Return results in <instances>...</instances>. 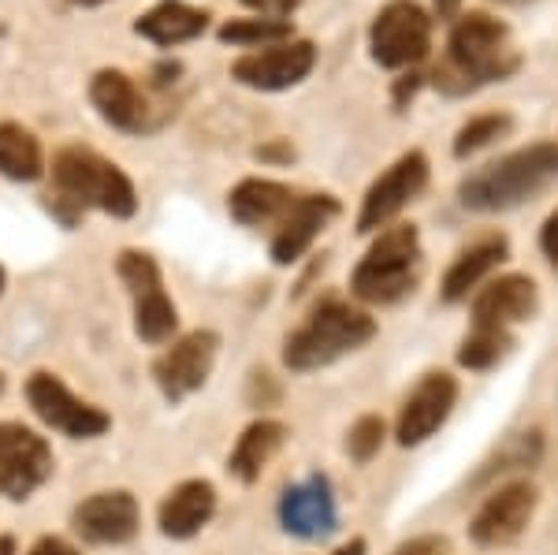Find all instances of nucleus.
Masks as SVG:
<instances>
[{
  "label": "nucleus",
  "mask_w": 558,
  "mask_h": 555,
  "mask_svg": "<svg viewBox=\"0 0 558 555\" xmlns=\"http://www.w3.org/2000/svg\"><path fill=\"white\" fill-rule=\"evenodd\" d=\"M52 179H57L64 198L94 205L108 217H134V209H138L134 183L112 160L97 157L94 149H64L52 160Z\"/></svg>",
  "instance_id": "5"
},
{
  "label": "nucleus",
  "mask_w": 558,
  "mask_h": 555,
  "mask_svg": "<svg viewBox=\"0 0 558 555\" xmlns=\"http://www.w3.org/2000/svg\"><path fill=\"white\" fill-rule=\"evenodd\" d=\"M213 515H216V488L209 481H183L160 504V530H165V536L186 541V536L202 533Z\"/></svg>",
  "instance_id": "22"
},
{
  "label": "nucleus",
  "mask_w": 558,
  "mask_h": 555,
  "mask_svg": "<svg viewBox=\"0 0 558 555\" xmlns=\"http://www.w3.org/2000/svg\"><path fill=\"white\" fill-rule=\"evenodd\" d=\"M331 217H339V202L331 198V194H305V198L294 202V209L287 213V220L276 228L272 262L276 265H294V262H299Z\"/></svg>",
  "instance_id": "18"
},
{
  "label": "nucleus",
  "mask_w": 558,
  "mask_h": 555,
  "mask_svg": "<svg viewBox=\"0 0 558 555\" xmlns=\"http://www.w3.org/2000/svg\"><path fill=\"white\" fill-rule=\"evenodd\" d=\"M514 131V116L510 112H484V116H473L470 123H462L454 134V157L465 160L473 154H481V149H488L492 142L507 138V134Z\"/></svg>",
  "instance_id": "26"
},
{
  "label": "nucleus",
  "mask_w": 558,
  "mask_h": 555,
  "mask_svg": "<svg viewBox=\"0 0 558 555\" xmlns=\"http://www.w3.org/2000/svg\"><path fill=\"white\" fill-rule=\"evenodd\" d=\"M454 402H458V381L451 373H425V381H421L417 388L410 391V399L402 402L399 422H395V441L402 447L425 444L436 429H444Z\"/></svg>",
  "instance_id": "13"
},
{
  "label": "nucleus",
  "mask_w": 558,
  "mask_h": 555,
  "mask_svg": "<svg viewBox=\"0 0 558 555\" xmlns=\"http://www.w3.org/2000/svg\"><path fill=\"white\" fill-rule=\"evenodd\" d=\"M216 351H220V336L216 333H191L179 343H172V351H165L157 358V365H153V377H157L160 391L172 402L194 396L209 381Z\"/></svg>",
  "instance_id": "14"
},
{
  "label": "nucleus",
  "mask_w": 558,
  "mask_h": 555,
  "mask_svg": "<svg viewBox=\"0 0 558 555\" xmlns=\"http://www.w3.org/2000/svg\"><path fill=\"white\" fill-rule=\"evenodd\" d=\"M116 268H120V280L128 283L134 299V333L146 339V343L172 339L179 317H175V302L168 299L165 280H160L157 262L149 254H138V250H123Z\"/></svg>",
  "instance_id": "7"
},
{
  "label": "nucleus",
  "mask_w": 558,
  "mask_h": 555,
  "mask_svg": "<svg viewBox=\"0 0 558 555\" xmlns=\"http://www.w3.org/2000/svg\"><path fill=\"white\" fill-rule=\"evenodd\" d=\"M331 555H365V541H362V536H354V541L343 544V548H336Z\"/></svg>",
  "instance_id": "38"
},
{
  "label": "nucleus",
  "mask_w": 558,
  "mask_h": 555,
  "mask_svg": "<svg viewBox=\"0 0 558 555\" xmlns=\"http://www.w3.org/2000/svg\"><path fill=\"white\" fill-rule=\"evenodd\" d=\"M220 41L228 45H279V41H291V23L287 20H231L223 23Z\"/></svg>",
  "instance_id": "28"
},
{
  "label": "nucleus",
  "mask_w": 558,
  "mask_h": 555,
  "mask_svg": "<svg viewBox=\"0 0 558 555\" xmlns=\"http://www.w3.org/2000/svg\"><path fill=\"white\" fill-rule=\"evenodd\" d=\"M539 306V291L529 276H499V280L484 283L473 294V328H502L510 333L521 321H529Z\"/></svg>",
  "instance_id": "15"
},
{
  "label": "nucleus",
  "mask_w": 558,
  "mask_h": 555,
  "mask_svg": "<svg viewBox=\"0 0 558 555\" xmlns=\"http://www.w3.org/2000/svg\"><path fill=\"white\" fill-rule=\"evenodd\" d=\"M283 441H287V429L279 422L260 418V422H254L239 436L235 451H231V459H228V470L235 473L242 485H254L260 478V470H265L268 462H272V455L283 447Z\"/></svg>",
  "instance_id": "24"
},
{
  "label": "nucleus",
  "mask_w": 558,
  "mask_h": 555,
  "mask_svg": "<svg viewBox=\"0 0 558 555\" xmlns=\"http://www.w3.org/2000/svg\"><path fill=\"white\" fill-rule=\"evenodd\" d=\"M536 459H539V433H521V436H514V441H510L507 447H502L499 455H495V462L481 473V478H492L495 470L533 467Z\"/></svg>",
  "instance_id": "30"
},
{
  "label": "nucleus",
  "mask_w": 558,
  "mask_h": 555,
  "mask_svg": "<svg viewBox=\"0 0 558 555\" xmlns=\"http://www.w3.org/2000/svg\"><path fill=\"white\" fill-rule=\"evenodd\" d=\"M558 179V142H533L525 149L476 168L458 183V202L473 213H507L536 198Z\"/></svg>",
  "instance_id": "2"
},
{
  "label": "nucleus",
  "mask_w": 558,
  "mask_h": 555,
  "mask_svg": "<svg viewBox=\"0 0 558 555\" xmlns=\"http://www.w3.org/2000/svg\"><path fill=\"white\" fill-rule=\"evenodd\" d=\"M436 8V20H447V23H458V12H462V0H432Z\"/></svg>",
  "instance_id": "36"
},
{
  "label": "nucleus",
  "mask_w": 558,
  "mask_h": 555,
  "mask_svg": "<svg viewBox=\"0 0 558 555\" xmlns=\"http://www.w3.org/2000/svg\"><path fill=\"white\" fill-rule=\"evenodd\" d=\"M279 522H283L287 533L305 536V541L336 533L339 511H336V496H331V481L313 473L310 481L287 488L283 499H279Z\"/></svg>",
  "instance_id": "16"
},
{
  "label": "nucleus",
  "mask_w": 558,
  "mask_h": 555,
  "mask_svg": "<svg viewBox=\"0 0 558 555\" xmlns=\"http://www.w3.org/2000/svg\"><path fill=\"white\" fill-rule=\"evenodd\" d=\"M507 254H510L507 236H484V239H476V243L470 250H462V254L454 257V265L447 268L444 288H439L444 302H465V299H470V294L481 288L484 280H488L495 268L507 262Z\"/></svg>",
  "instance_id": "20"
},
{
  "label": "nucleus",
  "mask_w": 558,
  "mask_h": 555,
  "mask_svg": "<svg viewBox=\"0 0 558 555\" xmlns=\"http://www.w3.org/2000/svg\"><path fill=\"white\" fill-rule=\"evenodd\" d=\"M421 83H425V75H417V71H410V75L395 79V89H391L395 109H407V105L413 101V94L421 89Z\"/></svg>",
  "instance_id": "33"
},
{
  "label": "nucleus",
  "mask_w": 558,
  "mask_h": 555,
  "mask_svg": "<svg viewBox=\"0 0 558 555\" xmlns=\"http://www.w3.org/2000/svg\"><path fill=\"white\" fill-rule=\"evenodd\" d=\"M75 526L94 544H123L138 533V504L131 492H97L75 511Z\"/></svg>",
  "instance_id": "19"
},
{
  "label": "nucleus",
  "mask_w": 558,
  "mask_h": 555,
  "mask_svg": "<svg viewBox=\"0 0 558 555\" xmlns=\"http://www.w3.org/2000/svg\"><path fill=\"white\" fill-rule=\"evenodd\" d=\"M257 157H260V160H291V157H294V149L279 142V146H265V149H257Z\"/></svg>",
  "instance_id": "37"
},
{
  "label": "nucleus",
  "mask_w": 558,
  "mask_h": 555,
  "mask_svg": "<svg viewBox=\"0 0 558 555\" xmlns=\"http://www.w3.org/2000/svg\"><path fill=\"white\" fill-rule=\"evenodd\" d=\"M499 4H529V0H499Z\"/></svg>",
  "instance_id": "40"
},
{
  "label": "nucleus",
  "mask_w": 558,
  "mask_h": 555,
  "mask_svg": "<svg viewBox=\"0 0 558 555\" xmlns=\"http://www.w3.org/2000/svg\"><path fill=\"white\" fill-rule=\"evenodd\" d=\"M242 4L268 15V20H283V15H291L294 8H299V0H242Z\"/></svg>",
  "instance_id": "34"
},
{
  "label": "nucleus",
  "mask_w": 558,
  "mask_h": 555,
  "mask_svg": "<svg viewBox=\"0 0 558 555\" xmlns=\"http://www.w3.org/2000/svg\"><path fill=\"white\" fill-rule=\"evenodd\" d=\"M294 202H299V194L291 186L272 183V179H242L231 191L228 209L246 228H260V224H283Z\"/></svg>",
  "instance_id": "21"
},
{
  "label": "nucleus",
  "mask_w": 558,
  "mask_h": 555,
  "mask_svg": "<svg viewBox=\"0 0 558 555\" xmlns=\"http://www.w3.org/2000/svg\"><path fill=\"white\" fill-rule=\"evenodd\" d=\"M425 186H428V157L421 154V149H410V154H402L365 191L362 213H357V231L368 236V231L387 228V224H391L421 191H425Z\"/></svg>",
  "instance_id": "8"
},
{
  "label": "nucleus",
  "mask_w": 558,
  "mask_h": 555,
  "mask_svg": "<svg viewBox=\"0 0 558 555\" xmlns=\"http://www.w3.org/2000/svg\"><path fill=\"white\" fill-rule=\"evenodd\" d=\"M31 555H78V552L68 541H60V536H45V541L34 544Z\"/></svg>",
  "instance_id": "35"
},
{
  "label": "nucleus",
  "mask_w": 558,
  "mask_h": 555,
  "mask_svg": "<svg viewBox=\"0 0 558 555\" xmlns=\"http://www.w3.org/2000/svg\"><path fill=\"white\" fill-rule=\"evenodd\" d=\"M432 49V15L417 0H391L368 26V52L380 68H413Z\"/></svg>",
  "instance_id": "6"
},
{
  "label": "nucleus",
  "mask_w": 558,
  "mask_h": 555,
  "mask_svg": "<svg viewBox=\"0 0 558 555\" xmlns=\"http://www.w3.org/2000/svg\"><path fill=\"white\" fill-rule=\"evenodd\" d=\"M83 4H97V0H83Z\"/></svg>",
  "instance_id": "42"
},
{
  "label": "nucleus",
  "mask_w": 558,
  "mask_h": 555,
  "mask_svg": "<svg viewBox=\"0 0 558 555\" xmlns=\"http://www.w3.org/2000/svg\"><path fill=\"white\" fill-rule=\"evenodd\" d=\"M0 291H4V268H0Z\"/></svg>",
  "instance_id": "41"
},
{
  "label": "nucleus",
  "mask_w": 558,
  "mask_h": 555,
  "mask_svg": "<svg viewBox=\"0 0 558 555\" xmlns=\"http://www.w3.org/2000/svg\"><path fill=\"white\" fill-rule=\"evenodd\" d=\"M26 399H31L34 414H38L45 425L60 429V433H68V436H78V441L101 436L105 429L112 425V418H108L105 410L75 399L52 373H34L31 384H26Z\"/></svg>",
  "instance_id": "10"
},
{
  "label": "nucleus",
  "mask_w": 558,
  "mask_h": 555,
  "mask_svg": "<svg viewBox=\"0 0 558 555\" xmlns=\"http://www.w3.org/2000/svg\"><path fill=\"white\" fill-rule=\"evenodd\" d=\"M52 473V451L23 425H0V492L26 499Z\"/></svg>",
  "instance_id": "12"
},
{
  "label": "nucleus",
  "mask_w": 558,
  "mask_h": 555,
  "mask_svg": "<svg viewBox=\"0 0 558 555\" xmlns=\"http://www.w3.org/2000/svg\"><path fill=\"white\" fill-rule=\"evenodd\" d=\"M0 172L20 183L41 176V146L20 123H0Z\"/></svg>",
  "instance_id": "25"
},
{
  "label": "nucleus",
  "mask_w": 558,
  "mask_h": 555,
  "mask_svg": "<svg viewBox=\"0 0 558 555\" xmlns=\"http://www.w3.org/2000/svg\"><path fill=\"white\" fill-rule=\"evenodd\" d=\"M89 97H94L97 112H101L112 128H120V131L157 128L149 97L142 94V89L134 86V79H128L123 71H97L94 83H89Z\"/></svg>",
  "instance_id": "17"
},
{
  "label": "nucleus",
  "mask_w": 558,
  "mask_h": 555,
  "mask_svg": "<svg viewBox=\"0 0 558 555\" xmlns=\"http://www.w3.org/2000/svg\"><path fill=\"white\" fill-rule=\"evenodd\" d=\"M380 444H384V418H376V414L357 418L354 429H350V436H347L350 459H354V462H373L376 451H380Z\"/></svg>",
  "instance_id": "29"
},
{
  "label": "nucleus",
  "mask_w": 558,
  "mask_h": 555,
  "mask_svg": "<svg viewBox=\"0 0 558 555\" xmlns=\"http://www.w3.org/2000/svg\"><path fill=\"white\" fill-rule=\"evenodd\" d=\"M376 336V321L365 310H354L347 302H324L313 310V317L305 321L299 333L287 336L283 362L294 373H313L324 365L339 362L343 354L365 347Z\"/></svg>",
  "instance_id": "4"
},
{
  "label": "nucleus",
  "mask_w": 558,
  "mask_h": 555,
  "mask_svg": "<svg viewBox=\"0 0 558 555\" xmlns=\"http://www.w3.org/2000/svg\"><path fill=\"white\" fill-rule=\"evenodd\" d=\"M539 250H544V257L558 273V209L544 220V228H539Z\"/></svg>",
  "instance_id": "32"
},
{
  "label": "nucleus",
  "mask_w": 558,
  "mask_h": 555,
  "mask_svg": "<svg viewBox=\"0 0 558 555\" xmlns=\"http://www.w3.org/2000/svg\"><path fill=\"white\" fill-rule=\"evenodd\" d=\"M0 388H4V381H0Z\"/></svg>",
  "instance_id": "43"
},
{
  "label": "nucleus",
  "mask_w": 558,
  "mask_h": 555,
  "mask_svg": "<svg viewBox=\"0 0 558 555\" xmlns=\"http://www.w3.org/2000/svg\"><path fill=\"white\" fill-rule=\"evenodd\" d=\"M536 504L539 492L529 481H510V485L495 488L470 522L473 544H481V548H507V544H514L529 530V522H533Z\"/></svg>",
  "instance_id": "9"
},
{
  "label": "nucleus",
  "mask_w": 558,
  "mask_h": 555,
  "mask_svg": "<svg viewBox=\"0 0 558 555\" xmlns=\"http://www.w3.org/2000/svg\"><path fill=\"white\" fill-rule=\"evenodd\" d=\"M521 71V52L510 45L507 23L488 12L458 15L447 38V60L432 71V83L447 97H465L488 83H507Z\"/></svg>",
  "instance_id": "1"
},
{
  "label": "nucleus",
  "mask_w": 558,
  "mask_h": 555,
  "mask_svg": "<svg viewBox=\"0 0 558 555\" xmlns=\"http://www.w3.org/2000/svg\"><path fill=\"white\" fill-rule=\"evenodd\" d=\"M391 555H447V541L444 536H413V541L399 544Z\"/></svg>",
  "instance_id": "31"
},
{
  "label": "nucleus",
  "mask_w": 558,
  "mask_h": 555,
  "mask_svg": "<svg viewBox=\"0 0 558 555\" xmlns=\"http://www.w3.org/2000/svg\"><path fill=\"white\" fill-rule=\"evenodd\" d=\"M510 347H514V336L502 333V328H473V333L462 339V347H458V362H462L465 370L481 373V370L499 365Z\"/></svg>",
  "instance_id": "27"
},
{
  "label": "nucleus",
  "mask_w": 558,
  "mask_h": 555,
  "mask_svg": "<svg viewBox=\"0 0 558 555\" xmlns=\"http://www.w3.org/2000/svg\"><path fill=\"white\" fill-rule=\"evenodd\" d=\"M209 26V12L205 8H191L183 0H160L157 8H149L134 31L142 38H149L153 45H183V41H194L205 34Z\"/></svg>",
  "instance_id": "23"
},
{
  "label": "nucleus",
  "mask_w": 558,
  "mask_h": 555,
  "mask_svg": "<svg viewBox=\"0 0 558 555\" xmlns=\"http://www.w3.org/2000/svg\"><path fill=\"white\" fill-rule=\"evenodd\" d=\"M421 273H425V254H421L417 228L395 224V228L380 231V239L357 262L354 276H350V291L368 306H391V302L413 294Z\"/></svg>",
  "instance_id": "3"
},
{
  "label": "nucleus",
  "mask_w": 558,
  "mask_h": 555,
  "mask_svg": "<svg viewBox=\"0 0 558 555\" xmlns=\"http://www.w3.org/2000/svg\"><path fill=\"white\" fill-rule=\"evenodd\" d=\"M313 64H317L313 41H279L250 52V57H239L231 64V79L250 89H291L310 75Z\"/></svg>",
  "instance_id": "11"
},
{
  "label": "nucleus",
  "mask_w": 558,
  "mask_h": 555,
  "mask_svg": "<svg viewBox=\"0 0 558 555\" xmlns=\"http://www.w3.org/2000/svg\"><path fill=\"white\" fill-rule=\"evenodd\" d=\"M0 555H15V544H12V536H0Z\"/></svg>",
  "instance_id": "39"
}]
</instances>
